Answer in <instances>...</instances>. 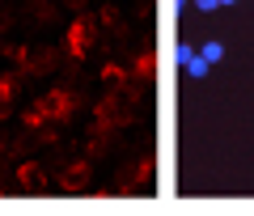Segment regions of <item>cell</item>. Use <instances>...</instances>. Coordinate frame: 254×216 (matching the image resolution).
Listing matches in <instances>:
<instances>
[{
	"instance_id": "cell-4",
	"label": "cell",
	"mask_w": 254,
	"mask_h": 216,
	"mask_svg": "<svg viewBox=\"0 0 254 216\" xmlns=\"http://www.w3.org/2000/svg\"><path fill=\"white\" fill-rule=\"evenodd\" d=\"M195 9H199V13H212V9H220V0H195Z\"/></svg>"
},
{
	"instance_id": "cell-2",
	"label": "cell",
	"mask_w": 254,
	"mask_h": 216,
	"mask_svg": "<svg viewBox=\"0 0 254 216\" xmlns=\"http://www.w3.org/2000/svg\"><path fill=\"white\" fill-rule=\"evenodd\" d=\"M199 55H203L208 64H220V60H225V47H220V43H203V47H199Z\"/></svg>"
},
{
	"instance_id": "cell-3",
	"label": "cell",
	"mask_w": 254,
	"mask_h": 216,
	"mask_svg": "<svg viewBox=\"0 0 254 216\" xmlns=\"http://www.w3.org/2000/svg\"><path fill=\"white\" fill-rule=\"evenodd\" d=\"M190 55H195V47H190V43H178V51H174V60H178V64H187Z\"/></svg>"
},
{
	"instance_id": "cell-6",
	"label": "cell",
	"mask_w": 254,
	"mask_h": 216,
	"mask_svg": "<svg viewBox=\"0 0 254 216\" xmlns=\"http://www.w3.org/2000/svg\"><path fill=\"white\" fill-rule=\"evenodd\" d=\"M178 9H187V0H178Z\"/></svg>"
},
{
	"instance_id": "cell-1",
	"label": "cell",
	"mask_w": 254,
	"mask_h": 216,
	"mask_svg": "<svg viewBox=\"0 0 254 216\" xmlns=\"http://www.w3.org/2000/svg\"><path fill=\"white\" fill-rule=\"evenodd\" d=\"M182 68H187V76H190V81H203V76H208V68H212V64L203 60L199 51H195V55H190L187 64H182Z\"/></svg>"
},
{
	"instance_id": "cell-5",
	"label": "cell",
	"mask_w": 254,
	"mask_h": 216,
	"mask_svg": "<svg viewBox=\"0 0 254 216\" xmlns=\"http://www.w3.org/2000/svg\"><path fill=\"white\" fill-rule=\"evenodd\" d=\"M225 4H233V0H220V9H225Z\"/></svg>"
}]
</instances>
